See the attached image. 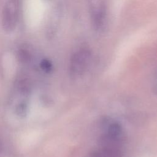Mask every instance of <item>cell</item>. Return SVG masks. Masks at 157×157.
<instances>
[{
    "instance_id": "1",
    "label": "cell",
    "mask_w": 157,
    "mask_h": 157,
    "mask_svg": "<svg viewBox=\"0 0 157 157\" xmlns=\"http://www.w3.org/2000/svg\"><path fill=\"white\" fill-rule=\"evenodd\" d=\"M125 132L122 126L115 121L107 122L99 134L97 145L87 157H124Z\"/></svg>"
},
{
    "instance_id": "2",
    "label": "cell",
    "mask_w": 157,
    "mask_h": 157,
    "mask_svg": "<svg viewBox=\"0 0 157 157\" xmlns=\"http://www.w3.org/2000/svg\"><path fill=\"white\" fill-rule=\"evenodd\" d=\"M23 0H7L2 9V26L7 33L13 31L18 23Z\"/></svg>"
},
{
    "instance_id": "3",
    "label": "cell",
    "mask_w": 157,
    "mask_h": 157,
    "mask_svg": "<svg viewBox=\"0 0 157 157\" xmlns=\"http://www.w3.org/2000/svg\"><path fill=\"white\" fill-rule=\"evenodd\" d=\"M91 58V53L87 48H81L76 51L70 60L69 69L71 75L75 77L83 75L90 66Z\"/></svg>"
},
{
    "instance_id": "4",
    "label": "cell",
    "mask_w": 157,
    "mask_h": 157,
    "mask_svg": "<svg viewBox=\"0 0 157 157\" xmlns=\"http://www.w3.org/2000/svg\"><path fill=\"white\" fill-rule=\"evenodd\" d=\"M90 18L94 29L104 28L107 20V10L104 0H87Z\"/></svg>"
},
{
    "instance_id": "5",
    "label": "cell",
    "mask_w": 157,
    "mask_h": 157,
    "mask_svg": "<svg viewBox=\"0 0 157 157\" xmlns=\"http://www.w3.org/2000/svg\"><path fill=\"white\" fill-rule=\"evenodd\" d=\"M18 56L20 61L23 62H27L31 58V53L27 48L21 47L18 51Z\"/></svg>"
},
{
    "instance_id": "6",
    "label": "cell",
    "mask_w": 157,
    "mask_h": 157,
    "mask_svg": "<svg viewBox=\"0 0 157 157\" xmlns=\"http://www.w3.org/2000/svg\"><path fill=\"white\" fill-rule=\"evenodd\" d=\"M40 65H41V67L42 68V69L45 71H50L52 67V63H50V61L46 59H43Z\"/></svg>"
}]
</instances>
